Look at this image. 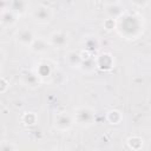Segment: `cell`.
Wrapping results in <instances>:
<instances>
[{"instance_id":"ac0fdd59","label":"cell","mask_w":151,"mask_h":151,"mask_svg":"<svg viewBox=\"0 0 151 151\" xmlns=\"http://www.w3.org/2000/svg\"><path fill=\"white\" fill-rule=\"evenodd\" d=\"M134 144H137L138 147L140 149V147L143 146V138H140V137H138V136H132V137H130V138L127 139V145H129L130 149H133Z\"/></svg>"},{"instance_id":"9a60e30c","label":"cell","mask_w":151,"mask_h":151,"mask_svg":"<svg viewBox=\"0 0 151 151\" xmlns=\"http://www.w3.org/2000/svg\"><path fill=\"white\" fill-rule=\"evenodd\" d=\"M35 72L39 76V78L41 79V81H42V80H45V78L52 76V67L47 61H40L37 65Z\"/></svg>"},{"instance_id":"7c38bea8","label":"cell","mask_w":151,"mask_h":151,"mask_svg":"<svg viewBox=\"0 0 151 151\" xmlns=\"http://www.w3.org/2000/svg\"><path fill=\"white\" fill-rule=\"evenodd\" d=\"M96 63H97V68L101 71H109L114 66V59L110 53L99 54L98 57H96Z\"/></svg>"},{"instance_id":"e0dca14e","label":"cell","mask_w":151,"mask_h":151,"mask_svg":"<svg viewBox=\"0 0 151 151\" xmlns=\"http://www.w3.org/2000/svg\"><path fill=\"white\" fill-rule=\"evenodd\" d=\"M21 120H22V123L25 125L32 126V125H34L37 123V114L34 112H26V113L22 114Z\"/></svg>"},{"instance_id":"4fadbf2b","label":"cell","mask_w":151,"mask_h":151,"mask_svg":"<svg viewBox=\"0 0 151 151\" xmlns=\"http://www.w3.org/2000/svg\"><path fill=\"white\" fill-rule=\"evenodd\" d=\"M50 46L51 45L48 42V39H45L42 37H37L28 48L35 54H45Z\"/></svg>"},{"instance_id":"5b68a950","label":"cell","mask_w":151,"mask_h":151,"mask_svg":"<svg viewBox=\"0 0 151 151\" xmlns=\"http://www.w3.org/2000/svg\"><path fill=\"white\" fill-rule=\"evenodd\" d=\"M48 42L51 45V47L55 48V50H61L68 46L70 44V34L65 31L58 29V31H53L50 35H48Z\"/></svg>"},{"instance_id":"d6986e66","label":"cell","mask_w":151,"mask_h":151,"mask_svg":"<svg viewBox=\"0 0 151 151\" xmlns=\"http://www.w3.org/2000/svg\"><path fill=\"white\" fill-rule=\"evenodd\" d=\"M0 149L4 151H8V150H15L17 146L13 143H8V140H2L0 144Z\"/></svg>"},{"instance_id":"44dd1931","label":"cell","mask_w":151,"mask_h":151,"mask_svg":"<svg viewBox=\"0 0 151 151\" xmlns=\"http://www.w3.org/2000/svg\"><path fill=\"white\" fill-rule=\"evenodd\" d=\"M8 87H9V83L6 80L5 77H1V88H0V92L1 93H5Z\"/></svg>"},{"instance_id":"2e32d148","label":"cell","mask_w":151,"mask_h":151,"mask_svg":"<svg viewBox=\"0 0 151 151\" xmlns=\"http://www.w3.org/2000/svg\"><path fill=\"white\" fill-rule=\"evenodd\" d=\"M106 120L110 124H112V125H117V124H119L123 120V114L118 110H114V109L113 110H110L106 113Z\"/></svg>"},{"instance_id":"7a4b0ae2","label":"cell","mask_w":151,"mask_h":151,"mask_svg":"<svg viewBox=\"0 0 151 151\" xmlns=\"http://www.w3.org/2000/svg\"><path fill=\"white\" fill-rule=\"evenodd\" d=\"M72 116L74 119V124L83 129H87L92 126L96 122V111L86 105L76 107L73 110Z\"/></svg>"},{"instance_id":"ba28073f","label":"cell","mask_w":151,"mask_h":151,"mask_svg":"<svg viewBox=\"0 0 151 151\" xmlns=\"http://www.w3.org/2000/svg\"><path fill=\"white\" fill-rule=\"evenodd\" d=\"M19 17L13 13L9 8H2L1 9V15H0V22L4 28H12L17 25Z\"/></svg>"},{"instance_id":"8fae6325","label":"cell","mask_w":151,"mask_h":151,"mask_svg":"<svg viewBox=\"0 0 151 151\" xmlns=\"http://www.w3.org/2000/svg\"><path fill=\"white\" fill-rule=\"evenodd\" d=\"M83 60H84V55H83V52H79V51H68L66 54H65V61L66 64L71 67V68H80L81 64H83Z\"/></svg>"},{"instance_id":"30bf717a","label":"cell","mask_w":151,"mask_h":151,"mask_svg":"<svg viewBox=\"0 0 151 151\" xmlns=\"http://www.w3.org/2000/svg\"><path fill=\"white\" fill-rule=\"evenodd\" d=\"M81 45H83V48L84 51L88 52V53H94L99 50L100 47V40L97 35L94 34H87L81 40Z\"/></svg>"},{"instance_id":"277c9868","label":"cell","mask_w":151,"mask_h":151,"mask_svg":"<svg viewBox=\"0 0 151 151\" xmlns=\"http://www.w3.org/2000/svg\"><path fill=\"white\" fill-rule=\"evenodd\" d=\"M74 124V119L72 113L68 112H58L55 113L54 118H53V127L60 132H65V131H70L72 129Z\"/></svg>"},{"instance_id":"6da1fadb","label":"cell","mask_w":151,"mask_h":151,"mask_svg":"<svg viewBox=\"0 0 151 151\" xmlns=\"http://www.w3.org/2000/svg\"><path fill=\"white\" fill-rule=\"evenodd\" d=\"M144 19L140 14L132 12H124L120 18L116 20V32L126 40H136L144 32Z\"/></svg>"},{"instance_id":"8992f818","label":"cell","mask_w":151,"mask_h":151,"mask_svg":"<svg viewBox=\"0 0 151 151\" xmlns=\"http://www.w3.org/2000/svg\"><path fill=\"white\" fill-rule=\"evenodd\" d=\"M35 38H37V35H35L34 31L31 29L29 27H21L19 29H17V32L14 34L15 42L22 47H29Z\"/></svg>"},{"instance_id":"3957f363","label":"cell","mask_w":151,"mask_h":151,"mask_svg":"<svg viewBox=\"0 0 151 151\" xmlns=\"http://www.w3.org/2000/svg\"><path fill=\"white\" fill-rule=\"evenodd\" d=\"M31 17L34 22L39 25H47L54 18V11L47 5H37L31 11Z\"/></svg>"},{"instance_id":"ffe728a7","label":"cell","mask_w":151,"mask_h":151,"mask_svg":"<svg viewBox=\"0 0 151 151\" xmlns=\"http://www.w3.org/2000/svg\"><path fill=\"white\" fill-rule=\"evenodd\" d=\"M131 2H132L133 6H136V7H138V8H143V7H145L146 5H149L150 0H131Z\"/></svg>"},{"instance_id":"5bb4252c","label":"cell","mask_w":151,"mask_h":151,"mask_svg":"<svg viewBox=\"0 0 151 151\" xmlns=\"http://www.w3.org/2000/svg\"><path fill=\"white\" fill-rule=\"evenodd\" d=\"M125 12L124 7L122 5H119L118 2H113V4H110V5H106V9H105V13L107 15V19H113V20H117L118 18L122 17V14Z\"/></svg>"},{"instance_id":"52a82bcc","label":"cell","mask_w":151,"mask_h":151,"mask_svg":"<svg viewBox=\"0 0 151 151\" xmlns=\"http://www.w3.org/2000/svg\"><path fill=\"white\" fill-rule=\"evenodd\" d=\"M13 13H15L19 18L25 15L29 9L28 0H7V7Z\"/></svg>"},{"instance_id":"9c48e42d","label":"cell","mask_w":151,"mask_h":151,"mask_svg":"<svg viewBox=\"0 0 151 151\" xmlns=\"http://www.w3.org/2000/svg\"><path fill=\"white\" fill-rule=\"evenodd\" d=\"M41 79L39 78V76L37 74L35 71H28V70H25L21 72V83L29 87V88H35L39 86Z\"/></svg>"}]
</instances>
